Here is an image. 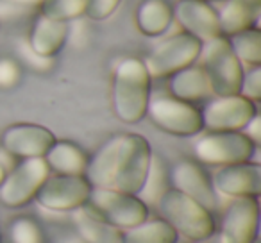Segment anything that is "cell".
<instances>
[{
  "mask_svg": "<svg viewBox=\"0 0 261 243\" xmlns=\"http://www.w3.org/2000/svg\"><path fill=\"white\" fill-rule=\"evenodd\" d=\"M170 179L175 190L192 197L206 209H217V192L211 184V179L207 177V174L199 163L190 159L177 161L172 167Z\"/></svg>",
  "mask_w": 261,
  "mask_h": 243,
  "instance_id": "9a60e30c",
  "label": "cell"
},
{
  "mask_svg": "<svg viewBox=\"0 0 261 243\" xmlns=\"http://www.w3.org/2000/svg\"><path fill=\"white\" fill-rule=\"evenodd\" d=\"M4 2H11V4H16V6H22V8H40L41 2L43 0H4Z\"/></svg>",
  "mask_w": 261,
  "mask_h": 243,
  "instance_id": "e575fe53",
  "label": "cell"
},
{
  "mask_svg": "<svg viewBox=\"0 0 261 243\" xmlns=\"http://www.w3.org/2000/svg\"><path fill=\"white\" fill-rule=\"evenodd\" d=\"M242 132L254 143V145H257V143L261 142V120H259V116H257V115L254 116L249 124L243 127Z\"/></svg>",
  "mask_w": 261,
  "mask_h": 243,
  "instance_id": "836d02e7",
  "label": "cell"
},
{
  "mask_svg": "<svg viewBox=\"0 0 261 243\" xmlns=\"http://www.w3.org/2000/svg\"><path fill=\"white\" fill-rule=\"evenodd\" d=\"M73 224L77 234L84 243H122V229L115 227L97 213H91L86 206L73 211Z\"/></svg>",
  "mask_w": 261,
  "mask_h": 243,
  "instance_id": "d6986e66",
  "label": "cell"
},
{
  "mask_svg": "<svg viewBox=\"0 0 261 243\" xmlns=\"http://www.w3.org/2000/svg\"><path fill=\"white\" fill-rule=\"evenodd\" d=\"M161 218L186 239H202L215 232V218L210 209L175 188H167L158 200Z\"/></svg>",
  "mask_w": 261,
  "mask_h": 243,
  "instance_id": "7a4b0ae2",
  "label": "cell"
},
{
  "mask_svg": "<svg viewBox=\"0 0 261 243\" xmlns=\"http://www.w3.org/2000/svg\"><path fill=\"white\" fill-rule=\"evenodd\" d=\"M16 52H18L20 58H22L23 61H25L27 65L34 70L45 72V70H48L52 66V58H43V56L36 54V52L29 47L27 40H20L18 43H16Z\"/></svg>",
  "mask_w": 261,
  "mask_h": 243,
  "instance_id": "f546056e",
  "label": "cell"
},
{
  "mask_svg": "<svg viewBox=\"0 0 261 243\" xmlns=\"http://www.w3.org/2000/svg\"><path fill=\"white\" fill-rule=\"evenodd\" d=\"M259 231L257 197H234L222 218L220 236L224 243H254Z\"/></svg>",
  "mask_w": 261,
  "mask_h": 243,
  "instance_id": "7c38bea8",
  "label": "cell"
},
{
  "mask_svg": "<svg viewBox=\"0 0 261 243\" xmlns=\"http://www.w3.org/2000/svg\"><path fill=\"white\" fill-rule=\"evenodd\" d=\"M150 161H152V149L147 138L136 132H125V147H123L111 190L138 195L149 174Z\"/></svg>",
  "mask_w": 261,
  "mask_h": 243,
  "instance_id": "9c48e42d",
  "label": "cell"
},
{
  "mask_svg": "<svg viewBox=\"0 0 261 243\" xmlns=\"http://www.w3.org/2000/svg\"><path fill=\"white\" fill-rule=\"evenodd\" d=\"M257 9L250 8L249 4H245L242 0H225L220 11L217 13L220 34L229 38L232 34H238L242 31L249 29V27H254Z\"/></svg>",
  "mask_w": 261,
  "mask_h": 243,
  "instance_id": "603a6c76",
  "label": "cell"
},
{
  "mask_svg": "<svg viewBox=\"0 0 261 243\" xmlns=\"http://www.w3.org/2000/svg\"><path fill=\"white\" fill-rule=\"evenodd\" d=\"M256 115V104L242 95L217 97L200 109L202 129L207 132L243 131Z\"/></svg>",
  "mask_w": 261,
  "mask_h": 243,
  "instance_id": "8fae6325",
  "label": "cell"
},
{
  "mask_svg": "<svg viewBox=\"0 0 261 243\" xmlns=\"http://www.w3.org/2000/svg\"><path fill=\"white\" fill-rule=\"evenodd\" d=\"M125 147V134H116L109 138L91 157H88L84 177L91 188H111Z\"/></svg>",
  "mask_w": 261,
  "mask_h": 243,
  "instance_id": "e0dca14e",
  "label": "cell"
},
{
  "mask_svg": "<svg viewBox=\"0 0 261 243\" xmlns=\"http://www.w3.org/2000/svg\"><path fill=\"white\" fill-rule=\"evenodd\" d=\"M179 234L163 218H154L125 229L122 243H177Z\"/></svg>",
  "mask_w": 261,
  "mask_h": 243,
  "instance_id": "cb8c5ba5",
  "label": "cell"
},
{
  "mask_svg": "<svg viewBox=\"0 0 261 243\" xmlns=\"http://www.w3.org/2000/svg\"><path fill=\"white\" fill-rule=\"evenodd\" d=\"M122 0H88L86 16L90 20H106L116 11Z\"/></svg>",
  "mask_w": 261,
  "mask_h": 243,
  "instance_id": "4dcf8cb0",
  "label": "cell"
},
{
  "mask_svg": "<svg viewBox=\"0 0 261 243\" xmlns=\"http://www.w3.org/2000/svg\"><path fill=\"white\" fill-rule=\"evenodd\" d=\"M31 9L29 8H22V6L11 4V2H4L0 0V20L4 22H13V20H18L22 16H25Z\"/></svg>",
  "mask_w": 261,
  "mask_h": 243,
  "instance_id": "d6a6232c",
  "label": "cell"
},
{
  "mask_svg": "<svg viewBox=\"0 0 261 243\" xmlns=\"http://www.w3.org/2000/svg\"><path fill=\"white\" fill-rule=\"evenodd\" d=\"M154 125L168 134L190 138L202 131L200 109L195 104L179 100L175 97H154L147 105V115Z\"/></svg>",
  "mask_w": 261,
  "mask_h": 243,
  "instance_id": "5b68a950",
  "label": "cell"
},
{
  "mask_svg": "<svg viewBox=\"0 0 261 243\" xmlns=\"http://www.w3.org/2000/svg\"><path fill=\"white\" fill-rule=\"evenodd\" d=\"M242 2H245V4H249L250 8L257 9V8H259V2H261V0H242Z\"/></svg>",
  "mask_w": 261,
  "mask_h": 243,
  "instance_id": "8d00e7d4",
  "label": "cell"
},
{
  "mask_svg": "<svg viewBox=\"0 0 261 243\" xmlns=\"http://www.w3.org/2000/svg\"><path fill=\"white\" fill-rule=\"evenodd\" d=\"M11 243H45V236L40 224L29 217H18L9 229Z\"/></svg>",
  "mask_w": 261,
  "mask_h": 243,
  "instance_id": "83f0119b",
  "label": "cell"
},
{
  "mask_svg": "<svg viewBox=\"0 0 261 243\" xmlns=\"http://www.w3.org/2000/svg\"><path fill=\"white\" fill-rule=\"evenodd\" d=\"M54 142V132L40 124H13L0 136L2 149L15 159L43 157Z\"/></svg>",
  "mask_w": 261,
  "mask_h": 243,
  "instance_id": "4fadbf2b",
  "label": "cell"
},
{
  "mask_svg": "<svg viewBox=\"0 0 261 243\" xmlns=\"http://www.w3.org/2000/svg\"><path fill=\"white\" fill-rule=\"evenodd\" d=\"M199 59L202 61V70L207 77L211 93L217 97L238 95L245 70L232 52L227 38L220 34L213 40L204 41Z\"/></svg>",
  "mask_w": 261,
  "mask_h": 243,
  "instance_id": "3957f363",
  "label": "cell"
},
{
  "mask_svg": "<svg viewBox=\"0 0 261 243\" xmlns=\"http://www.w3.org/2000/svg\"><path fill=\"white\" fill-rule=\"evenodd\" d=\"M150 79L145 65L138 58H125L113 73V109L120 122L138 124L145 118L150 100Z\"/></svg>",
  "mask_w": 261,
  "mask_h": 243,
  "instance_id": "6da1fadb",
  "label": "cell"
},
{
  "mask_svg": "<svg viewBox=\"0 0 261 243\" xmlns=\"http://www.w3.org/2000/svg\"><path fill=\"white\" fill-rule=\"evenodd\" d=\"M215 192L234 197H259L261 193V167L259 163L245 161V163L218 167L213 175Z\"/></svg>",
  "mask_w": 261,
  "mask_h": 243,
  "instance_id": "5bb4252c",
  "label": "cell"
},
{
  "mask_svg": "<svg viewBox=\"0 0 261 243\" xmlns=\"http://www.w3.org/2000/svg\"><path fill=\"white\" fill-rule=\"evenodd\" d=\"M20 66L15 59L2 58L0 59V88H13L20 80Z\"/></svg>",
  "mask_w": 261,
  "mask_h": 243,
  "instance_id": "1f68e13d",
  "label": "cell"
},
{
  "mask_svg": "<svg viewBox=\"0 0 261 243\" xmlns=\"http://www.w3.org/2000/svg\"><path fill=\"white\" fill-rule=\"evenodd\" d=\"M174 16L185 33L204 43L220 36L217 11L202 0H179L174 8Z\"/></svg>",
  "mask_w": 261,
  "mask_h": 243,
  "instance_id": "2e32d148",
  "label": "cell"
},
{
  "mask_svg": "<svg viewBox=\"0 0 261 243\" xmlns=\"http://www.w3.org/2000/svg\"><path fill=\"white\" fill-rule=\"evenodd\" d=\"M52 172L61 175H84L88 156L79 145L66 140H56L43 156Z\"/></svg>",
  "mask_w": 261,
  "mask_h": 243,
  "instance_id": "ffe728a7",
  "label": "cell"
},
{
  "mask_svg": "<svg viewBox=\"0 0 261 243\" xmlns=\"http://www.w3.org/2000/svg\"><path fill=\"white\" fill-rule=\"evenodd\" d=\"M50 175L43 157H29L15 163L0 182V202L6 207H23L33 202L40 186Z\"/></svg>",
  "mask_w": 261,
  "mask_h": 243,
  "instance_id": "8992f818",
  "label": "cell"
},
{
  "mask_svg": "<svg viewBox=\"0 0 261 243\" xmlns=\"http://www.w3.org/2000/svg\"><path fill=\"white\" fill-rule=\"evenodd\" d=\"M165 190H167V175H165L163 163H161V161L152 154L149 174H147V179H145V182H143V188L140 190L138 197L145 204L147 202H158L160 197L165 193Z\"/></svg>",
  "mask_w": 261,
  "mask_h": 243,
  "instance_id": "4316f807",
  "label": "cell"
},
{
  "mask_svg": "<svg viewBox=\"0 0 261 243\" xmlns=\"http://www.w3.org/2000/svg\"><path fill=\"white\" fill-rule=\"evenodd\" d=\"M202 2H211V0H202Z\"/></svg>",
  "mask_w": 261,
  "mask_h": 243,
  "instance_id": "f35d334b",
  "label": "cell"
},
{
  "mask_svg": "<svg viewBox=\"0 0 261 243\" xmlns=\"http://www.w3.org/2000/svg\"><path fill=\"white\" fill-rule=\"evenodd\" d=\"M238 95L249 98L256 104L261 98V66H252L247 72H243L242 84H240Z\"/></svg>",
  "mask_w": 261,
  "mask_h": 243,
  "instance_id": "f1b7e54d",
  "label": "cell"
},
{
  "mask_svg": "<svg viewBox=\"0 0 261 243\" xmlns=\"http://www.w3.org/2000/svg\"><path fill=\"white\" fill-rule=\"evenodd\" d=\"M193 152L204 165L227 167L250 161L256 152V145L242 131L207 132L195 142Z\"/></svg>",
  "mask_w": 261,
  "mask_h": 243,
  "instance_id": "ba28073f",
  "label": "cell"
},
{
  "mask_svg": "<svg viewBox=\"0 0 261 243\" xmlns=\"http://www.w3.org/2000/svg\"><path fill=\"white\" fill-rule=\"evenodd\" d=\"M91 184L84 175H48L38 190L36 200L48 211H75L88 204Z\"/></svg>",
  "mask_w": 261,
  "mask_h": 243,
  "instance_id": "30bf717a",
  "label": "cell"
},
{
  "mask_svg": "<svg viewBox=\"0 0 261 243\" xmlns=\"http://www.w3.org/2000/svg\"><path fill=\"white\" fill-rule=\"evenodd\" d=\"M6 174H8V172L4 170V167H2V165H0V182L4 181V177H6Z\"/></svg>",
  "mask_w": 261,
  "mask_h": 243,
  "instance_id": "74e56055",
  "label": "cell"
},
{
  "mask_svg": "<svg viewBox=\"0 0 261 243\" xmlns=\"http://www.w3.org/2000/svg\"><path fill=\"white\" fill-rule=\"evenodd\" d=\"M68 40V23L58 20L38 16L27 38V43L36 54L43 58H54Z\"/></svg>",
  "mask_w": 261,
  "mask_h": 243,
  "instance_id": "ac0fdd59",
  "label": "cell"
},
{
  "mask_svg": "<svg viewBox=\"0 0 261 243\" xmlns=\"http://www.w3.org/2000/svg\"><path fill=\"white\" fill-rule=\"evenodd\" d=\"M200 43L197 38L188 33H179L160 43L143 61L150 79H161V77H170L175 72L192 66L199 59Z\"/></svg>",
  "mask_w": 261,
  "mask_h": 243,
  "instance_id": "52a82bcc",
  "label": "cell"
},
{
  "mask_svg": "<svg viewBox=\"0 0 261 243\" xmlns=\"http://www.w3.org/2000/svg\"><path fill=\"white\" fill-rule=\"evenodd\" d=\"M168 88H170L172 97L190 102V104L202 100L211 93L210 83H207V77L204 73L202 66L195 65L186 66V68L175 72L174 75H170Z\"/></svg>",
  "mask_w": 261,
  "mask_h": 243,
  "instance_id": "44dd1931",
  "label": "cell"
},
{
  "mask_svg": "<svg viewBox=\"0 0 261 243\" xmlns=\"http://www.w3.org/2000/svg\"><path fill=\"white\" fill-rule=\"evenodd\" d=\"M174 20V8L168 0H142L136 9V27L145 36H161Z\"/></svg>",
  "mask_w": 261,
  "mask_h": 243,
  "instance_id": "7402d4cb",
  "label": "cell"
},
{
  "mask_svg": "<svg viewBox=\"0 0 261 243\" xmlns=\"http://www.w3.org/2000/svg\"><path fill=\"white\" fill-rule=\"evenodd\" d=\"M86 6L88 0H43L40 11L41 16L68 23L86 15Z\"/></svg>",
  "mask_w": 261,
  "mask_h": 243,
  "instance_id": "484cf974",
  "label": "cell"
},
{
  "mask_svg": "<svg viewBox=\"0 0 261 243\" xmlns=\"http://www.w3.org/2000/svg\"><path fill=\"white\" fill-rule=\"evenodd\" d=\"M232 52L243 66H261V31L256 25L227 38Z\"/></svg>",
  "mask_w": 261,
  "mask_h": 243,
  "instance_id": "d4e9b609",
  "label": "cell"
},
{
  "mask_svg": "<svg viewBox=\"0 0 261 243\" xmlns=\"http://www.w3.org/2000/svg\"><path fill=\"white\" fill-rule=\"evenodd\" d=\"M193 243H224V239H222L220 232L215 231L213 234L206 236V238H202V239H197V241H193Z\"/></svg>",
  "mask_w": 261,
  "mask_h": 243,
  "instance_id": "d590c367",
  "label": "cell"
},
{
  "mask_svg": "<svg viewBox=\"0 0 261 243\" xmlns=\"http://www.w3.org/2000/svg\"><path fill=\"white\" fill-rule=\"evenodd\" d=\"M88 204L98 217L118 229H130L149 218V206L138 195L111 188H91Z\"/></svg>",
  "mask_w": 261,
  "mask_h": 243,
  "instance_id": "277c9868",
  "label": "cell"
}]
</instances>
